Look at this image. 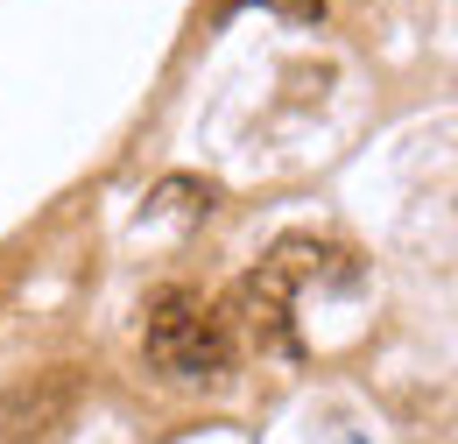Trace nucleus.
Instances as JSON below:
<instances>
[{
	"mask_svg": "<svg viewBox=\"0 0 458 444\" xmlns=\"http://www.w3.org/2000/svg\"><path fill=\"white\" fill-rule=\"evenodd\" d=\"M141 360L170 388H219L240 353H233V338H226L219 303L198 296V289H183V282H170L141 311Z\"/></svg>",
	"mask_w": 458,
	"mask_h": 444,
	"instance_id": "obj_1",
	"label": "nucleus"
},
{
	"mask_svg": "<svg viewBox=\"0 0 458 444\" xmlns=\"http://www.w3.org/2000/svg\"><path fill=\"white\" fill-rule=\"evenodd\" d=\"M78 409V367H43L0 388V444H50Z\"/></svg>",
	"mask_w": 458,
	"mask_h": 444,
	"instance_id": "obj_3",
	"label": "nucleus"
},
{
	"mask_svg": "<svg viewBox=\"0 0 458 444\" xmlns=\"http://www.w3.org/2000/svg\"><path fill=\"white\" fill-rule=\"evenodd\" d=\"M296 247H276L254 276L233 282V296L219 303V318H226V338L233 353L247 346V353H261V360H303V338H296Z\"/></svg>",
	"mask_w": 458,
	"mask_h": 444,
	"instance_id": "obj_2",
	"label": "nucleus"
},
{
	"mask_svg": "<svg viewBox=\"0 0 458 444\" xmlns=\"http://www.w3.org/2000/svg\"><path fill=\"white\" fill-rule=\"evenodd\" d=\"M254 7H268V14H283V21H325V0H254Z\"/></svg>",
	"mask_w": 458,
	"mask_h": 444,
	"instance_id": "obj_4",
	"label": "nucleus"
}]
</instances>
